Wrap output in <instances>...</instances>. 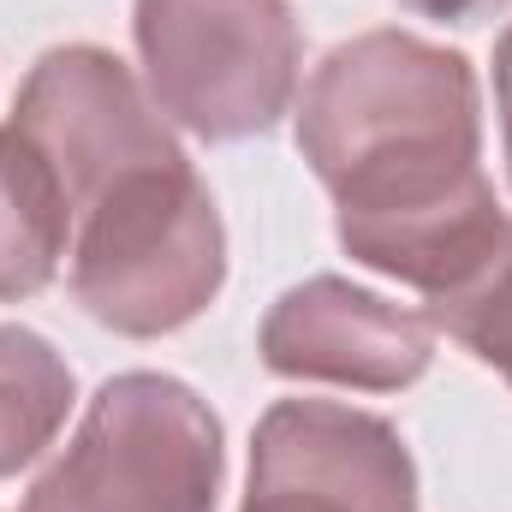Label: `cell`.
<instances>
[{
	"label": "cell",
	"mask_w": 512,
	"mask_h": 512,
	"mask_svg": "<svg viewBox=\"0 0 512 512\" xmlns=\"http://www.w3.org/2000/svg\"><path fill=\"white\" fill-rule=\"evenodd\" d=\"M72 399V364L36 328H0V477H18L54 447Z\"/></svg>",
	"instance_id": "obj_9"
},
{
	"label": "cell",
	"mask_w": 512,
	"mask_h": 512,
	"mask_svg": "<svg viewBox=\"0 0 512 512\" xmlns=\"http://www.w3.org/2000/svg\"><path fill=\"white\" fill-rule=\"evenodd\" d=\"M239 512H417V465L376 411L274 399L256 417Z\"/></svg>",
	"instance_id": "obj_6"
},
{
	"label": "cell",
	"mask_w": 512,
	"mask_h": 512,
	"mask_svg": "<svg viewBox=\"0 0 512 512\" xmlns=\"http://www.w3.org/2000/svg\"><path fill=\"white\" fill-rule=\"evenodd\" d=\"M66 280L84 316L126 340L197 322L227 280V227L191 155L131 167L72 221Z\"/></svg>",
	"instance_id": "obj_2"
},
{
	"label": "cell",
	"mask_w": 512,
	"mask_h": 512,
	"mask_svg": "<svg viewBox=\"0 0 512 512\" xmlns=\"http://www.w3.org/2000/svg\"><path fill=\"white\" fill-rule=\"evenodd\" d=\"M423 316L512 387V215L441 292H429Z\"/></svg>",
	"instance_id": "obj_10"
},
{
	"label": "cell",
	"mask_w": 512,
	"mask_h": 512,
	"mask_svg": "<svg viewBox=\"0 0 512 512\" xmlns=\"http://www.w3.org/2000/svg\"><path fill=\"white\" fill-rule=\"evenodd\" d=\"M495 108H501V149H507V173H512V24L495 42Z\"/></svg>",
	"instance_id": "obj_11"
},
{
	"label": "cell",
	"mask_w": 512,
	"mask_h": 512,
	"mask_svg": "<svg viewBox=\"0 0 512 512\" xmlns=\"http://www.w3.org/2000/svg\"><path fill=\"white\" fill-rule=\"evenodd\" d=\"M221 477L227 435L209 399L179 376L126 370L96 387L18 512H215Z\"/></svg>",
	"instance_id": "obj_3"
},
{
	"label": "cell",
	"mask_w": 512,
	"mask_h": 512,
	"mask_svg": "<svg viewBox=\"0 0 512 512\" xmlns=\"http://www.w3.org/2000/svg\"><path fill=\"white\" fill-rule=\"evenodd\" d=\"M256 352H262V370L286 382L399 393L429 376L435 322L346 274H310L268 304Z\"/></svg>",
	"instance_id": "obj_7"
},
{
	"label": "cell",
	"mask_w": 512,
	"mask_h": 512,
	"mask_svg": "<svg viewBox=\"0 0 512 512\" xmlns=\"http://www.w3.org/2000/svg\"><path fill=\"white\" fill-rule=\"evenodd\" d=\"M6 126L42 155L72 221L131 167L185 155L179 137L167 131V114L131 78V66L96 42L48 48L24 72Z\"/></svg>",
	"instance_id": "obj_5"
},
{
	"label": "cell",
	"mask_w": 512,
	"mask_h": 512,
	"mask_svg": "<svg viewBox=\"0 0 512 512\" xmlns=\"http://www.w3.org/2000/svg\"><path fill=\"white\" fill-rule=\"evenodd\" d=\"M137 60L149 102L203 143L280 126L304 78V30L286 0H137Z\"/></svg>",
	"instance_id": "obj_4"
},
{
	"label": "cell",
	"mask_w": 512,
	"mask_h": 512,
	"mask_svg": "<svg viewBox=\"0 0 512 512\" xmlns=\"http://www.w3.org/2000/svg\"><path fill=\"white\" fill-rule=\"evenodd\" d=\"M72 251V209L42 155L0 126V304L36 298Z\"/></svg>",
	"instance_id": "obj_8"
},
{
	"label": "cell",
	"mask_w": 512,
	"mask_h": 512,
	"mask_svg": "<svg viewBox=\"0 0 512 512\" xmlns=\"http://www.w3.org/2000/svg\"><path fill=\"white\" fill-rule=\"evenodd\" d=\"M405 12H417V18H435V24H477V18H489L501 0H399Z\"/></svg>",
	"instance_id": "obj_12"
},
{
	"label": "cell",
	"mask_w": 512,
	"mask_h": 512,
	"mask_svg": "<svg viewBox=\"0 0 512 512\" xmlns=\"http://www.w3.org/2000/svg\"><path fill=\"white\" fill-rule=\"evenodd\" d=\"M298 155L334 197L346 256L423 298L507 221L483 173L477 66L417 30H364L322 54L298 102Z\"/></svg>",
	"instance_id": "obj_1"
}]
</instances>
